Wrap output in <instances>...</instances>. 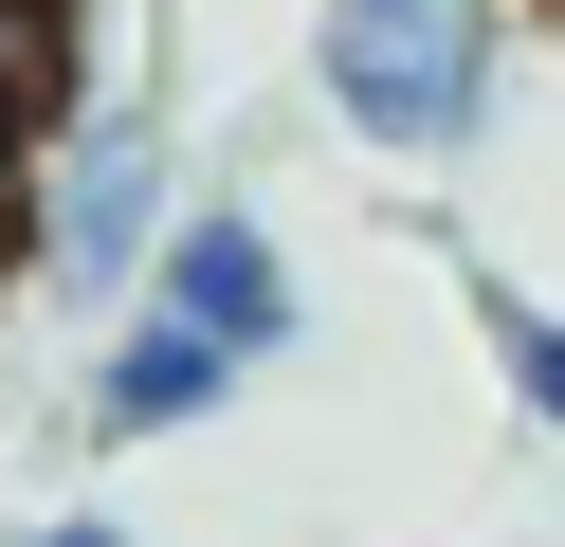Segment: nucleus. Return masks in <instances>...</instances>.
Masks as SVG:
<instances>
[{"instance_id": "1", "label": "nucleus", "mask_w": 565, "mask_h": 547, "mask_svg": "<svg viewBox=\"0 0 565 547\" xmlns=\"http://www.w3.org/2000/svg\"><path fill=\"white\" fill-rule=\"evenodd\" d=\"M310 92L383 165H456L492 128V19L475 0H310Z\"/></svg>"}, {"instance_id": "2", "label": "nucleus", "mask_w": 565, "mask_h": 547, "mask_svg": "<svg viewBox=\"0 0 565 547\" xmlns=\"http://www.w3.org/2000/svg\"><path fill=\"white\" fill-rule=\"evenodd\" d=\"M164 255V128L147 109H110V128L55 146V201H38V274H74L92 311H110L128 274Z\"/></svg>"}, {"instance_id": "3", "label": "nucleus", "mask_w": 565, "mask_h": 547, "mask_svg": "<svg viewBox=\"0 0 565 547\" xmlns=\"http://www.w3.org/2000/svg\"><path fill=\"white\" fill-rule=\"evenodd\" d=\"M147 292L164 311H201L237 365H274L310 328V292H292V238H274L256 201H201V219H164V255H147Z\"/></svg>"}, {"instance_id": "4", "label": "nucleus", "mask_w": 565, "mask_h": 547, "mask_svg": "<svg viewBox=\"0 0 565 547\" xmlns=\"http://www.w3.org/2000/svg\"><path fill=\"white\" fill-rule=\"evenodd\" d=\"M220 401H237V347H220L201 311H164V292H147V311H110V347H92V438H110V456H128V438L220 420Z\"/></svg>"}, {"instance_id": "5", "label": "nucleus", "mask_w": 565, "mask_h": 547, "mask_svg": "<svg viewBox=\"0 0 565 547\" xmlns=\"http://www.w3.org/2000/svg\"><path fill=\"white\" fill-rule=\"evenodd\" d=\"M38 128H55L38 92H0V274H38V201H55V146Z\"/></svg>"}, {"instance_id": "6", "label": "nucleus", "mask_w": 565, "mask_h": 547, "mask_svg": "<svg viewBox=\"0 0 565 547\" xmlns=\"http://www.w3.org/2000/svg\"><path fill=\"white\" fill-rule=\"evenodd\" d=\"M492 347H511V401L565 438V311H529V292H492Z\"/></svg>"}, {"instance_id": "7", "label": "nucleus", "mask_w": 565, "mask_h": 547, "mask_svg": "<svg viewBox=\"0 0 565 547\" xmlns=\"http://www.w3.org/2000/svg\"><path fill=\"white\" fill-rule=\"evenodd\" d=\"M19 547H128V511H38Z\"/></svg>"}]
</instances>
